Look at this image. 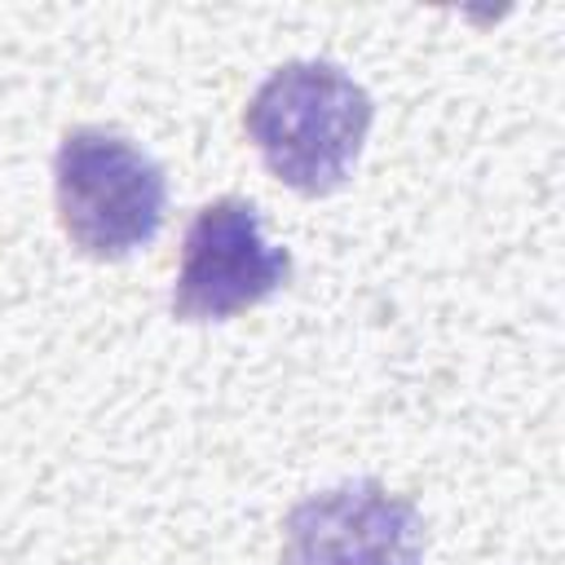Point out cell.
Returning <instances> with one entry per match:
<instances>
[{
    "label": "cell",
    "mask_w": 565,
    "mask_h": 565,
    "mask_svg": "<svg viewBox=\"0 0 565 565\" xmlns=\"http://www.w3.org/2000/svg\"><path fill=\"white\" fill-rule=\"evenodd\" d=\"M375 124L371 93L335 62L300 57L269 71L243 110V132L265 172L305 199L335 194Z\"/></svg>",
    "instance_id": "obj_1"
},
{
    "label": "cell",
    "mask_w": 565,
    "mask_h": 565,
    "mask_svg": "<svg viewBox=\"0 0 565 565\" xmlns=\"http://www.w3.org/2000/svg\"><path fill=\"white\" fill-rule=\"evenodd\" d=\"M53 207L75 252L128 260L146 252L168 216V177L119 128H71L53 150Z\"/></svg>",
    "instance_id": "obj_2"
},
{
    "label": "cell",
    "mask_w": 565,
    "mask_h": 565,
    "mask_svg": "<svg viewBox=\"0 0 565 565\" xmlns=\"http://www.w3.org/2000/svg\"><path fill=\"white\" fill-rule=\"evenodd\" d=\"M291 252L265 238L256 203L225 194L194 212L181 238V265L172 282V318L230 322L291 282Z\"/></svg>",
    "instance_id": "obj_3"
},
{
    "label": "cell",
    "mask_w": 565,
    "mask_h": 565,
    "mask_svg": "<svg viewBox=\"0 0 565 565\" xmlns=\"http://www.w3.org/2000/svg\"><path fill=\"white\" fill-rule=\"evenodd\" d=\"M424 547L419 503L375 477H358L291 503L278 565H424Z\"/></svg>",
    "instance_id": "obj_4"
}]
</instances>
